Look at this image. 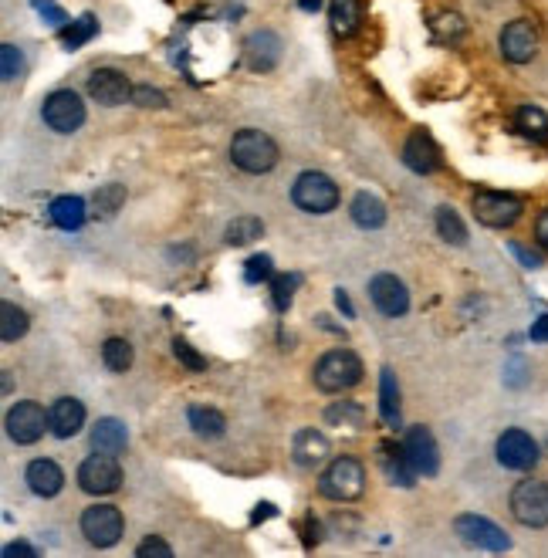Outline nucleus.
<instances>
[{"label":"nucleus","mask_w":548,"mask_h":558,"mask_svg":"<svg viewBox=\"0 0 548 558\" xmlns=\"http://www.w3.org/2000/svg\"><path fill=\"white\" fill-rule=\"evenodd\" d=\"M532 342H548V315H538L532 325Z\"/></svg>","instance_id":"nucleus-48"},{"label":"nucleus","mask_w":548,"mask_h":558,"mask_svg":"<svg viewBox=\"0 0 548 558\" xmlns=\"http://www.w3.org/2000/svg\"><path fill=\"white\" fill-rule=\"evenodd\" d=\"M366 491V467L356 457H335L318 477V494L329 501H359Z\"/></svg>","instance_id":"nucleus-3"},{"label":"nucleus","mask_w":548,"mask_h":558,"mask_svg":"<svg viewBox=\"0 0 548 558\" xmlns=\"http://www.w3.org/2000/svg\"><path fill=\"white\" fill-rule=\"evenodd\" d=\"M329 21L335 38H352L362 28V0H332Z\"/></svg>","instance_id":"nucleus-25"},{"label":"nucleus","mask_w":548,"mask_h":558,"mask_svg":"<svg viewBox=\"0 0 548 558\" xmlns=\"http://www.w3.org/2000/svg\"><path fill=\"white\" fill-rule=\"evenodd\" d=\"M403 163L410 166L413 173L430 176L444 166V156H440V146L433 143V136L427 129H413L410 139L403 143Z\"/></svg>","instance_id":"nucleus-18"},{"label":"nucleus","mask_w":548,"mask_h":558,"mask_svg":"<svg viewBox=\"0 0 548 558\" xmlns=\"http://www.w3.org/2000/svg\"><path fill=\"white\" fill-rule=\"evenodd\" d=\"M511 515L525 528H548V481L528 477L511 491Z\"/></svg>","instance_id":"nucleus-5"},{"label":"nucleus","mask_w":548,"mask_h":558,"mask_svg":"<svg viewBox=\"0 0 548 558\" xmlns=\"http://www.w3.org/2000/svg\"><path fill=\"white\" fill-rule=\"evenodd\" d=\"M369 301L376 305L379 315L386 318H403L410 312V291L396 274H376L373 281H369Z\"/></svg>","instance_id":"nucleus-14"},{"label":"nucleus","mask_w":548,"mask_h":558,"mask_svg":"<svg viewBox=\"0 0 548 558\" xmlns=\"http://www.w3.org/2000/svg\"><path fill=\"white\" fill-rule=\"evenodd\" d=\"M501 55H505L511 65H528L535 55H538V28L532 21H525V17H518V21H511L501 28Z\"/></svg>","instance_id":"nucleus-13"},{"label":"nucleus","mask_w":548,"mask_h":558,"mask_svg":"<svg viewBox=\"0 0 548 558\" xmlns=\"http://www.w3.org/2000/svg\"><path fill=\"white\" fill-rule=\"evenodd\" d=\"M454 531L461 535V542L484 548V552H508L511 548V538L505 535V528H498L484 515H457Z\"/></svg>","instance_id":"nucleus-12"},{"label":"nucleus","mask_w":548,"mask_h":558,"mask_svg":"<svg viewBox=\"0 0 548 558\" xmlns=\"http://www.w3.org/2000/svg\"><path fill=\"white\" fill-rule=\"evenodd\" d=\"M291 203H295L302 214H332L339 207V186L329 173L305 170L291 186Z\"/></svg>","instance_id":"nucleus-4"},{"label":"nucleus","mask_w":548,"mask_h":558,"mask_svg":"<svg viewBox=\"0 0 548 558\" xmlns=\"http://www.w3.org/2000/svg\"><path fill=\"white\" fill-rule=\"evenodd\" d=\"M403 450H406V457H410L413 471H417L420 477H433L440 471V450H437V440H433V433L427 427L406 430Z\"/></svg>","instance_id":"nucleus-17"},{"label":"nucleus","mask_w":548,"mask_h":558,"mask_svg":"<svg viewBox=\"0 0 548 558\" xmlns=\"http://www.w3.org/2000/svg\"><path fill=\"white\" fill-rule=\"evenodd\" d=\"M261 234H264V224H261V217H251V214H244V217H234L231 224H227V230H224V241L231 244V247H244V244L258 241Z\"/></svg>","instance_id":"nucleus-31"},{"label":"nucleus","mask_w":548,"mask_h":558,"mask_svg":"<svg viewBox=\"0 0 548 558\" xmlns=\"http://www.w3.org/2000/svg\"><path fill=\"white\" fill-rule=\"evenodd\" d=\"M437 234L444 237L447 244H454V247H464L467 244L464 220L457 217V210H450V207H437Z\"/></svg>","instance_id":"nucleus-37"},{"label":"nucleus","mask_w":548,"mask_h":558,"mask_svg":"<svg viewBox=\"0 0 548 558\" xmlns=\"http://www.w3.org/2000/svg\"><path fill=\"white\" fill-rule=\"evenodd\" d=\"M508 251L515 254V258L525 264V268H542V258H538V254H532V251H525L521 244H508Z\"/></svg>","instance_id":"nucleus-46"},{"label":"nucleus","mask_w":548,"mask_h":558,"mask_svg":"<svg viewBox=\"0 0 548 558\" xmlns=\"http://www.w3.org/2000/svg\"><path fill=\"white\" fill-rule=\"evenodd\" d=\"M31 329V318L24 308H17L14 301H4L0 305V339L4 342H17V339H24Z\"/></svg>","instance_id":"nucleus-30"},{"label":"nucleus","mask_w":548,"mask_h":558,"mask_svg":"<svg viewBox=\"0 0 548 558\" xmlns=\"http://www.w3.org/2000/svg\"><path fill=\"white\" fill-rule=\"evenodd\" d=\"M44 430H51V420L41 403L24 400L7 410V437H11L14 444H21V447L38 444V440L44 437Z\"/></svg>","instance_id":"nucleus-10"},{"label":"nucleus","mask_w":548,"mask_h":558,"mask_svg":"<svg viewBox=\"0 0 548 558\" xmlns=\"http://www.w3.org/2000/svg\"><path fill=\"white\" fill-rule=\"evenodd\" d=\"M24 481H28L31 494H38V498H55V494H61V487H65V471H61L55 460L38 457L28 464Z\"/></svg>","instance_id":"nucleus-20"},{"label":"nucleus","mask_w":548,"mask_h":558,"mask_svg":"<svg viewBox=\"0 0 548 558\" xmlns=\"http://www.w3.org/2000/svg\"><path fill=\"white\" fill-rule=\"evenodd\" d=\"M173 356L180 359V366H187L190 372H207V359H203L187 339H173Z\"/></svg>","instance_id":"nucleus-40"},{"label":"nucleus","mask_w":548,"mask_h":558,"mask_svg":"<svg viewBox=\"0 0 548 558\" xmlns=\"http://www.w3.org/2000/svg\"><path fill=\"white\" fill-rule=\"evenodd\" d=\"M362 372L366 369H362V359L356 356V352L352 349H332L315 362L312 376H315V386L322 389V393H346V389L362 383Z\"/></svg>","instance_id":"nucleus-2"},{"label":"nucleus","mask_w":548,"mask_h":558,"mask_svg":"<svg viewBox=\"0 0 548 558\" xmlns=\"http://www.w3.org/2000/svg\"><path fill=\"white\" fill-rule=\"evenodd\" d=\"M325 423H329V427L359 430L362 423H366V410H362L359 403H352V400H339V403H332L329 410H325Z\"/></svg>","instance_id":"nucleus-34"},{"label":"nucleus","mask_w":548,"mask_h":558,"mask_svg":"<svg viewBox=\"0 0 548 558\" xmlns=\"http://www.w3.org/2000/svg\"><path fill=\"white\" fill-rule=\"evenodd\" d=\"M349 214H352V224L362 227V230H379L386 224V203L376 197V193H369V190H362L352 197V207H349Z\"/></svg>","instance_id":"nucleus-24"},{"label":"nucleus","mask_w":548,"mask_h":558,"mask_svg":"<svg viewBox=\"0 0 548 558\" xmlns=\"http://www.w3.org/2000/svg\"><path fill=\"white\" fill-rule=\"evenodd\" d=\"M126 203V186L122 183H105L95 190V197H92V207H95V217H116L119 214V207Z\"/></svg>","instance_id":"nucleus-32"},{"label":"nucleus","mask_w":548,"mask_h":558,"mask_svg":"<svg viewBox=\"0 0 548 558\" xmlns=\"http://www.w3.org/2000/svg\"><path fill=\"white\" fill-rule=\"evenodd\" d=\"M48 420H51V433L58 440H72L85 427V403L75 400V396H61V400L51 403Z\"/></svg>","instance_id":"nucleus-19"},{"label":"nucleus","mask_w":548,"mask_h":558,"mask_svg":"<svg viewBox=\"0 0 548 558\" xmlns=\"http://www.w3.org/2000/svg\"><path fill=\"white\" fill-rule=\"evenodd\" d=\"M471 210H474L477 224L494 227V230H505V227H511V224H515V220L521 217L525 203H521L518 197H511V193L481 190V193H474Z\"/></svg>","instance_id":"nucleus-9"},{"label":"nucleus","mask_w":548,"mask_h":558,"mask_svg":"<svg viewBox=\"0 0 548 558\" xmlns=\"http://www.w3.org/2000/svg\"><path fill=\"white\" fill-rule=\"evenodd\" d=\"M274 278V261L268 254H254V258H247L244 264V281L247 285H261V281H271Z\"/></svg>","instance_id":"nucleus-39"},{"label":"nucleus","mask_w":548,"mask_h":558,"mask_svg":"<svg viewBox=\"0 0 548 558\" xmlns=\"http://www.w3.org/2000/svg\"><path fill=\"white\" fill-rule=\"evenodd\" d=\"M298 7H302V11H308V14H315L318 7H322V0H298Z\"/></svg>","instance_id":"nucleus-50"},{"label":"nucleus","mask_w":548,"mask_h":558,"mask_svg":"<svg viewBox=\"0 0 548 558\" xmlns=\"http://www.w3.org/2000/svg\"><path fill=\"white\" fill-rule=\"evenodd\" d=\"M75 481L85 494H95V498H102V494H116L122 487V467L112 454H99V450H95L92 457L82 460Z\"/></svg>","instance_id":"nucleus-8"},{"label":"nucleus","mask_w":548,"mask_h":558,"mask_svg":"<svg viewBox=\"0 0 548 558\" xmlns=\"http://www.w3.org/2000/svg\"><path fill=\"white\" fill-rule=\"evenodd\" d=\"M494 454H498V464L508 467V471H532L538 464V444L532 433L511 427L498 437V444H494Z\"/></svg>","instance_id":"nucleus-11"},{"label":"nucleus","mask_w":548,"mask_h":558,"mask_svg":"<svg viewBox=\"0 0 548 558\" xmlns=\"http://www.w3.org/2000/svg\"><path fill=\"white\" fill-rule=\"evenodd\" d=\"M430 28H433V38L437 41H444V44H454V41H461L464 34H467V21L461 14H454V11H444V14H437L430 21Z\"/></svg>","instance_id":"nucleus-36"},{"label":"nucleus","mask_w":548,"mask_h":558,"mask_svg":"<svg viewBox=\"0 0 548 558\" xmlns=\"http://www.w3.org/2000/svg\"><path fill=\"white\" fill-rule=\"evenodd\" d=\"M102 362L109 372H129L132 369V345L129 339H119V335H112V339L102 342Z\"/></svg>","instance_id":"nucleus-33"},{"label":"nucleus","mask_w":548,"mask_h":558,"mask_svg":"<svg viewBox=\"0 0 548 558\" xmlns=\"http://www.w3.org/2000/svg\"><path fill=\"white\" fill-rule=\"evenodd\" d=\"M132 102L139 105V109H166V95L159 92V88H153V85H136L132 88Z\"/></svg>","instance_id":"nucleus-42"},{"label":"nucleus","mask_w":548,"mask_h":558,"mask_svg":"<svg viewBox=\"0 0 548 558\" xmlns=\"http://www.w3.org/2000/svg\"><path fill=\"white\" fill-rule=\"evenodd\" d=\"M281 55H285V41H281V34H274L271 28H258L247 34L244 41V58L247 65L254 68V72H274L278 68Z\"/></svg>","instance_id":"nucleus-16"},{"label":"nucleus","mask_w":548,"mask_h":558,"mask_svg":"<svg viewBox=\"0 0 548 558\" xmlns=\"http://www.w3.org/2000/svg\"><path fill=\"white\" fill-rule=\"evenodd\" d=\"M38 558L41 552L34 545H28V542H11V545H4V558Z\"/></svg>","instance_id":"nucleus-45"},{"label":"nucleus","mask_w":548,"mask_h":558,"mask_svg":"<svg viewBox=\"0 0 548 558\" xmlns=\"http://www.w3.org/2000/svg\"><path fill=\"white\" fill-rule=\"evenodd\" d=\"M126 444H129V430H126V423L116 420V416H102V420L92 427V450H99V454L119 457L122 450H126Z\"/></svg>","instance_id":"nucleus-22"},{"label":"nucleus","mask_w":548,"mask_h":558,"mask_svg":"<svg viewBox=\"0 0 548 558\" xmlns=\"http://www.w3.org/2000/svg\"><path fill=\"white\" fill-rule=\"evenodd\" d=\"M335 305H339V312L346 315V318H356V308H352V301H349V295L342 288L335 291Z\"/></svg>","instance_id":"nucleus-49"},{"label":"nucleus","mask_w":548,"mask_h":558,"mask_svg":"<svg viewBox=\"0 0 548 558\" xmlns=\"http://www.w3.org/2000/svg\"><path fill=\"white\" fill-rule=\"evenodd\" d=\"M136 555H139V558H170V555H173V548L166 545L159 535H149L146 542L136 548Z\"/></svg>","instance_id":"nucleus-43"},{"label":"nucleus","mask_w":548,"mask_h":558,"mask_svg":"<svg viewBox=\"0 0 548 558\" xmlns=\"http://www.w3.org/2000/svg\"><path fill=\"white\" fill-rule=\"evenodd\" d=\"M379 413L386 427H400V383L393 369L379 372Z\"/></svg>","instance_id":"nucleus-26"},{"label":"nucleus","mask_w":548,"mask_h":558,"mask_svg":"<svg viewBox=\"0 0 548 558\" xmlns=\"http://www.w3.org/2000/svg\"><path fill=\"white\" fill-rule=\"evenodd\" d=\"M88 95H92V102L105 105V109H116V105L132 102V82L119 68H99L88 78Z\"/></svg>","instance_id":"nucleus-15"},{"label":"nucleus","mask_w":548,"mask_h":558,"mask_svg":"<svg viewBox=\"0 0 548 558\" xmlns=\"http://www.w3.org/2000/svg\"><path fill=\"white\" fill-rule=\"evenodd\" d=\"M48 214H51V220H55L61 230H78L85 224L88 207H85L82 197H58V200H51Z\"/></svg>","instance_id":"nucleus-28"},{"label":"nucleus","mask_w":548,"mask_h":558,"mask_svg":"<svg viewBox=\"0 0 548 558\" xmlns=\"http://www.w3.org/2000/svg\"><path fill=\"white\" fill-rule=\"evenodd\" d=\"M187 420H190L193 433H197V437H203V440H217V437H224V433H227L224 413L214 410V406H190Z\"/></svg>","instance_id":"nucleus-27"},{"label":"nucleus","mask_w":548,"mask_h":558,"mask_svg":"<svg viewBox=\"0 0 548 558\" xmlns=\"http://www.w3.org/2000/svg\"><path fill=\"white\" fill-rule=\"evenodd\" d=\"M21 72H24L21 51H17L14 44H4V48H0V75H4V82H14Z\"/></svg>","instance_id":"nucleus-41"},{"label":"nucleus","mask_w":548,"mask_h":558,"mask_svg":"<svg viewBox=\"0 0 548 558\" xmlns=\"http://www.w3.org/2000/svg\"><path fill=\"white\" fill-rule=\"evenodd\" d=\"M379 464H383V474L390 477V484H400V487H413L417 484V471H413L410 457H406L403 444H383L379 447Z\"/></svg>","instance_id":"nucleus-23"},{"label":"nucleus","mask_w":548,"mask_h":558,"mask_svg":"<svg viewBox=\"0 0 548 558\" xmlns=\"http://www.w3.org/2000/svg\"><path fill=\"white\" fill-rule=\"evenodd\" d=\"M535 241L548 251V207H545L542 214H538V220H535Z\"/></svg>","instance_id":"nucleus-47"},{"label":"nucleus","mask_w":548,"mask_h":558,"mask_svg":"<svg viewBox=\"0 0 548 558\" xmlns=\"http://www.w3.org/2000/svg\"><path fill=\"white\" fill-rule=\"evenodd\" d=\"M82 535L88 545L95 548H112L119 545L122 531H126V521H122V511L116 504H92V508L82 511Z\"/></svg>","instance_id":"nucleus-6"},{"label":"nucleus","mask_w":548,"mask_h":558,"mask_svg":"<svg viewBox=\"0 0 548 558\" xmlns=\"http://www.w3.org/2000/svg\"><path fill=\"white\" fill-rule=\"evenodd\" d=\"M291 454H295V464H298V467H318L325 457L332 454V444H329V437H325L322 430L308 427V430H298V433H295V444H291Z\"/></svg>","instance_id":"nucleus-21"},{"label":"nucleus","mask_w":548,"mask_h":558,"mask_svg":"<svg viewBox=\"0 0 548 558\" xmlns=\"http://www.w3.org/2000/svg\"><path fill=\"white\" fill-rule=\"evenodd\" d=\"M278 159H281L278 143H274L268 132H261V129H241V132H234V139H231V163L241 173H251V176L271 173L274 166H278Z\"/></svg>","instance_id":"nucleus-1"},{"label":"nucleus","mask_w":548,"mask_h":558,"mask_svg":"<svg viewBox=\"0 0 548 558\" xmlns=\"http://www.w3.org/2000/svg\"><path fill=\"white\" fill-rule=\"evenodd\" d=\"M302 285V278L298 274H274L271 278V301H274V312L285 315L291 308V301H295V288Z\"/></svg>","instance_id":"nucleus-38"},{"label":"nucleus","mask_w":548,"mask_h":558,"mask_svg":"<svg viewBox=\"0 0 548 558\" xmlns=\"http://www.w3.org/2000/svg\"><path fill=\"white\" fill-rule=\"evenodd\" d=\"M38 11H41V17L44 21L51 24V28H68V14L61 11V7H55V4H38Z\"/></svg>","instance_id":"nucleus-44"},{"label":"nucleus","mask_w":548,"mask_h":558,"mask_svg":"<svg viewBox=\"0 0 548 558\" xmlns=\"http://www.w3.org/2000/svg\"><path fill=\"white\" fill-rule=\"evenodd\" d=\"M41 119L48 122V129L61 132V136H72L85 126V102L78 99L72 88H58L51 92L41 105Z\"/></svg>","instance_id":"nucleus-7"},{"label":"nucleus","mask_w":548,"mask_h":558,"mask_svg":"<svg viewBox=\"0 0 548 558\" xmlns=\"http://www.w3.org/2000/svg\"><path fill=\"white\" fill-rule=\"evenodd\" d=\"M99 34V21H95L92 14H82L78 21H72L68 28H61V41H65L68 51H78L82 44H88Z\"/></svg>","instance_id":"nucleus-35"},{"label":"nucleus","mask_w":548,"mask_h":558,"mask_svg":"<svg viewBox=\"0 0 548 558\" xmlns=\"http://www.w3.org/2000/svg\"><path fill=\"white\" fill-rule=\"evenodd\" d=\"M515 126L532 143H548V112H542L538 105H521L515 112Z\"/></svg>","instance_id":"nucleus-29"}]
</instances>
